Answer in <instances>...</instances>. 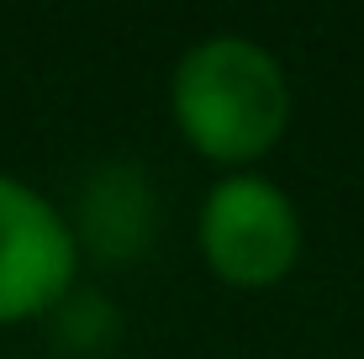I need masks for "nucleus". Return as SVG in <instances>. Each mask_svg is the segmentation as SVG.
Instances as JSON below:
<instances>
[{"label": "nucleus", "instance_id": "nucleus-3", "mask_svg": "<svg viewBox=\"0 0 364 359\" xmlns=\"http://www.w3.org/2000/svg\"><path fill=\"white\" fill-rule=\"evenodd\" d=\"M80 264L69 212L0 169V328L48 323L80 291Z\"/></svg>", "mask_w": 364, "mask_h": 359}, {"label": "nucleus", "instance_id": "nucleus-5", "mask_svg": "<svg viewBox=\"0 0 364 359\" xmlns=\"http://www.w3.org/2000/svg\"><path fill=\"white\" fill-rule=\"evenodd\" d=\"M48 323H58V338L69 343V349H80V354H95V349H106L111 338H117V328H122V317L111 312L100 296L90 291H74L64 306H58Z\"/></svg>", "mask_w": 364, "mask_h": 359}, {"label": "nucleus", "instance_id": "nucleus-4", "mask_svg": "<svg viewBox=\"0 0 364 359\" xmlns=\"http://www.w3.org/2000/svg\"><path fill=\"white\" fill-rule=\"evenodd\" d=\"M154 222H159L154 185H148L143 164H127V159L90 169L69 212L80 259H100V264H132L154 238Z\"/></svg>", "mask_w": 364, "mask_h": 359}, {"label": "nucleus", "instance_id": "nucleus-2", "mask_svg": "<svg viewBox=\"0 0 364 359\" xmlns=\"http://www.w3.org/2000/svg\"><path fill=\"white\" fill-rule=\"evenodd\" d=\"M306 227L285 185L259 169L217 175L196 206V254L228 291H274L296 275Z\"/></svg>", "mask_w": 364, "mask_h": 359}, {"label": "nucleus", "instance_id": "nucleus-1", "mask_svg": "<svg viewBox=\"0 0 364 359\" xmlns=\"http://www.w3.org/2000/svg\"><path fill=\"white\" fill-rule=\"evenodd\" d=\"M296 117L291 74L248 32H206L169 69V122L200 164L254 169L285 143Z\"/></svg>", "mask_w": 364, "mask_h": 359}]
</instances>
